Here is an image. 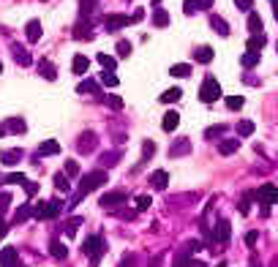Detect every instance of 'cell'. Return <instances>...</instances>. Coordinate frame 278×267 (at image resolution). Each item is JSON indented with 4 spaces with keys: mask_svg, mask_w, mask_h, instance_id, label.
<instances>
[{
    "mask_svg": "<svg viewBox=\"0 0 278 267\" xmlns=\"http://www.w3.org/2000/svg\"><path fill=\"white\" fill-rule=\"evenodd\" d=\"M107 172H104V169H98V172H90L88 178H82V183H79V191H77V196H74L71 199V208L74 205H79L85 199V196L90 194V191H95V188H101V185L107 183Z\"/></svg>",
    "mask_w": 278,
    "mask_h": 267,
    "instance_id": "1",
    "label": "cell"
},
{
    "mask_svg": "<svg viewBox=\"0 0 278 267\" xmlns=\"http://www.w3.org/2000/svg\"><path fill=\"white\" fill-rule=\"evenodd\" d=\"M218 95H221V85L216 77H205V82H202V90H199V101L202 104H213L218 101Z\"/></svg>",
    "mask_w": 278,
    "mask_h": 267,
    "instance_id": "2",
    "label": "cell"
},
{
    "mask_svg": "<svg viewBox=\"0 0 278 267\" xmlns=\"http://www.w3.org/2000/svg\"><path fill=\"white\" fill-rule=\"evenodd\" d=\"M107 251V243L101 240V235H90L88 240L82 243V254H90L93 256V267H95V262H98V256Z\"/></svg>",
    "mask_w": 278,
    "mask_h": 267,
    "instance_id": "3",
    "label": "cell"
},
{
    "mask_svg": "<svg viewBox=\"0 0 278 267\" xmlns=\"http://www.w3.org/2000/svg\"><path fill=\"white\" fill-rule=\"evenodd\" d=\"M60 213V202H41L36 210H33V215H36V221H47V218H55V215Z\"/></svg>",
    "mask_w": 278,
    "mask_h": 267,
    "instance_id": "4",
    "label": "cell"
},
{
    "mask_svg": "<svg viewBox=\"0 0 278 267\" xmlns=\"http://www.w3.org/2000/svg\"><path fill=\"white\" fill-rule=\"evenodd\" d=\"M229 237H232L229 221H226V218H218V224H216V229H213V240H216V243H221V245H226V243H229Z\"/></svg>",
    "mask_w": 278,
    "mask_h": 267,
    "instance_id": "5",
    "label": "cell"
},
{
    "mask_svg": "<svg viewBox=\"0 0 278 267\" xmlns=\"http://www.w3.org/2000/svg\"><path fill=\"white\" fill-rule=\"evenodd\" d=\"M125 25H131V17H125V14H109L107 22H104V28H107L109 33H118V30H123Z\"/></svg>",
    "mask_w": 278,
    "mask_h": 267,
    "instance_id": "6",
    "label": "cell"
},
{
    "mask_svg": "<svg viewBox=\"0 0 278 267\" xmlns=\"http://www.w3.org/2000/svg\"><path fill=\"white\" fill-rule=\"evenodd\" d=\"M256 196H259V202L265 199V205H276L278 202V188L276 185H270V183H265L259 191H256Z\"/></svg>",
    "mask_w": 278,
    "mask_h": 267,
    "instance_id": "7",
    "label": "cell"
},
{
    "mask_svg": "<svg viewBox=\"0 0 278 267\" xmlns=\"http://www.w3.org/2000/svg\"><path fill=\"white\" fill-rule=\"evenodd\" d=\"M125 202V194L123 191H112V194H104L101 196V208H118V205H123Z\"/></svg>",
    "mask_w": 278,
    "mask_h": 267,
    "instance_id": "8",
    "label": "cell"
},
{
    "mask_svg": "<svg viewBox=\"0 0 278 267\" xmlns=\"http://www.w3.org/2000/svg\"><path fill=\"white\" fill-rule=\"evenodd\" d=\"M150 185H153V188H158V191H164L166 185H169V175H166L164 169H155V172L150 175Z\"/></svg>",
    "mask_w": 278,
    "mask_h": 267,
    "instance_id": "9",
    "label": "cell"
},
{
    "mask_svg": "<svg viewBox=\"0 0 278 267\" xmlns=\"http://www.w3.org/2000/svg\"><path fill=\"white\" fill-rule=\"evenodd\" d=\"M0 267H17V251L11 245L0 251Z\"/></svg>",
    "mask_w": 278,
    "mask_h": 267,
    "instance_id": "10",
    "label": "cell"
},
{
    "mask_svg": "<svg viewBox=\"0 0 278 267\" xmlns=\"http://www.w3.org/2000/svg\"><path fill=\"white\" fill-rule=\"evenodd\" d=\"M25 36H28V41H38L41 38V22L38 19H30L28 28H25Z\"/></svg>",
    "mask_w": 278,
    "mask_h": 267,
    "instance_id": "11",
    "label": "cell"
},
{
    "mask_svg": "<svg viewBox=\"0 0 278 267\" xmlns=\"http://www.w3.org/2000/svg\"><path fill=\"white\" fill-rule=\"evenodd\" d=\"M71 68H74V74H88V68H90V58H85V55H74Z\"/></svg>",
    "mask_w": 278,
    "mask_h": 267,
    "instance_id": "12",
    "label": "cell"
},
{
    "mask_svg": "<svg viewBox=\"0 0 278 267\" xmlns=\"http://www.w3.org/2000/svg\"><path fill=\"white\" fill-rule=\"evenodd\" d=\"M180 98H183V90L180 88H172V90H166V93L158 95L161 104H175V101H180Z\"/></svg>",
    "mask_w": 278,
    "mask_h": 267,
    "instance_id": "13",
    "label": "cell"
},
{
    "mask_svg": "<svg viewBox=\"0 0 278 267\" xmlns=\"http://www.w3.org/2000/svg\"><path fill=\"white\" fill-rule=\"evenodd\" d=\"M265 41H267L265 33H254V36L248 38V44H246V47H248V52H259V49L265 47Z\"/></svg>",
    "mask_w": 278,
    "mask_h": 267,
    "instance_id": "14",
    "label": "cell"
},
{
    "mask_svg": "<svg viewBox=\"0 0 278 267\" xmlns=\"http://www.w3.org/2000/svg\"><path fill=\"white\" fill-rule=\"evenodd\" d=\"M161 125H164V131H175L180 125V115L178 112H166L164 120H161Z\"/></svg>",
    "mask_w": 278,
    "mask_h": 267,
    "instance_id": "15",
    "label": "cell"
},
{
    "mask_svg": "<svg viewBox=\"0 0 278 267\" xmlns=\"http://www.w3.org/2000/svg\"><path fill=\"white\" fill-rule=\"evenodd\" d=\"M3 128L14 131V134H25V131H28V125H25V120H22V118H8Z\"/></svg>",
    "mask_w": 278,
    "mask_h": 267,
    "instance_id": "16",
    "label": "cell"
},
{
    "mask_svg": "<svg viewBox=\"0 0 278 267\" xmlns=\"http://www.w3.org/2000/svg\"><path fill=\"white\" fill-rule=\"evenodd\" d=\"M95 60H98L107 71H115V68H118V58H112V55H107V52H98L95 55Z\"/></svg>",
    "mask_w": 278,
    "mask_h": 267,
    "instance_id": "17",
    "label": "cell"
},
{
    "mask_svg": "<svg viewBox=\"0 0 278 267\" xmlns=\"http://www.w3.org/2000/svg\"><path fill=\"white\" fill-rule=\"evenodd\" d=\"M38 71H41V77H47L49 82L58 79V71H55V65L49 63V60H41V63H38Z\"/></svg>",
    "mask_w": 278,
    "mask_h": 267,
    "instance_id": "18",
    "label": "cell"
},
{
    "mask_svg": "<svg viewBox=\"0 0 278 267\" xmlns=\"http://www.w3.org/2000/svg\"><path fill=\"white\" fill-rule=\"evenodd\" d=\"M248 30H251V36H254V33H265V30H262V17L256 11H248Z\"/></svg>",
    "mask_w": 278,
    "mask_h": 267,
    "instance_id": "19",
    "label": "cell"
},
{
    "mask_svg": "<svg viewBox=\"0 0 278 267\" xmlns=\"http://www.w3.org/2000/svg\"><path fill=\"white\" fill-rule=\"evenodd\" d=\"M237 148H240V139H226V142L218 145V153H221V155H232Z\"/></svg>",
    "mask_w": 278,
    "mask_h": 267,
    "instance_id": "20",
    "label": "cell"
},
{
    "mask_svg": "<svg viewBox=\"0 0 278 267\" xmlns=\"http://www.w3.org/2000/svg\"><path fill=\"white\" fill-rule=\"evenodd\" d=\"M210 28H213L216 33H221V36H229V25H226L221 17H210Z\"/></svg>",
    "mask_w": 278,
    "mask_h": 267,
    "instance_id": "21",
    "label": "cell"
},
{
    "mask_svg": "<svg viewBox=\"0 0 278 267\" xmlns=\"http://www.w3.org/2000/svg\"><path fill=\"white\" fill-rule=\"evenodd\" d=\"M194 58L199 60V63H210V60H213V49H210V47H196L194 49Z\"/></svg>",
    "mask_w": 278,
    "mask_h": 267,
    "instance_id": "22",
    "label": "cell"
},
{
    "mask_svg": "<svg viewBox=\"0 0 278 267\" xmlns=\"http://www.w3.org/2000/svg\"><path fill=\"white\" fill-rule=\"evenodd\" d=\"M41 155H58L60 153V145L55 142V139H47V142H41Z\"/></svg>",
    "mask_w": 278,
    "mask_h": 267,
    "instance_id": "23",
    "label": "cell"
},
{
    "mask_svg": "<svg viewBox=\"0 0 278 267\" xmlns=\"http://www.w3.org/2000/svg\"><path fill=\"white\" fill-rule=\"evenodd\" d=\"M153 25H155V28H166V25H169V14H166L164 8H155V14H153Z\"/></svg>",
    "mask_w": 278,
    "mask_h": 267,
    "instance_id": "24",
    "label": "cell"
},
{
    "mask_svg": "<svg viewBox=\"0 0 278 267\" xmlns=\"http://www.w3.org/2000/svg\"><path fill=\"white\" fill-rule=\"evenodd\" d=\"M11 52H14V60H17V63L30 65V55H28V49H19L17 44H14V47H11Z\"/></svg>",
    "mask_w": 278,
    "mask_h": 267,
    "instance_id": "25",
    "label": "cell"
},
{
    "mask_svg": "<svg viewBox=\"0 0 278 267\" xmlns=\"http://www.w3.org/2000/svg\"><path fill=\"white\" fill-rule=\"evenodd\" d=\"M49 254L58 256V259H65V256H68V248H65L63 243H49Z\"/></svg>",
    "mask_w": 278,
    "mask_h": 267,
    "instance_id": "26",
    "label": "cell"
},
{
    "mask_svg": "<svg viewBox=\"0 0 278 267\" xmlns=\"http://www.w3.org/2000/svg\"><path fill=\"white\" fill-rule=\"evenodd\" d=\"M169 153H172V158H175V155L188 153V139H180V142H175V145L169 148Z\"/></svg>",
    "mask_w": 278,
    "mask_h": 267,
    "instance_id": "27",
    "label": "cell"
},
{
    "mask_svg": "<svg viewBox=\"0 0 278 267\" xmlns=\"http://www.w3.org/2000/svg\"><path fill=\"white\" fill-rule=\"evenodd\" d=\"M240 63L246 65V68H254V65L259 63V52H246V55L240 58Z\"/></svg>",
    "mask_w": 278,
    "mask_h": 267,
    "instance_id": "28",
    "label": "cell"
},
{
    "mask_svg": "<svg viewBox=\"0 0 278 267\" xmlns=\"http://www.w3.org/2000/svg\"><path fill=\"white\" fill-rule=\"evenodd\" d=\"M169 71H172V77H188V74H191V65L188 63H178V65H172Z\"/></svg>",
    "mask_w": 278,
    "mask_h": 267,
    "instance_id": "29",
    "label": "cell"
},
{
    "mask_svg": "<svg viewBox=\"0 0 278 267\" xmlns=\"http://www.w3.org/2000/svg\"><path fill=\"white\" fill-rule=\"evenodd\" d=\"M101 82L107 85V88H118L120 79H118V74H115V71H104V74H101Z\"/></svg>",
    "mask_w": 278,
    "mask_h": 267,
    "instance_id": "30",
    "label": "cell"
},
{
    "mask_svg": "<svg viewBox=\"0 0 278 267\" xmlns=\"http://www.w3.org/2000/svg\"><path fill=\"white\" fill-rule=\"evenodd\" d=\"M55 188H58V191H65V194H68V188H71V185H68V178H65L63 172L55 175Z\"/></svg>",
    "mask_w": 278,
    "mask_h": 267,
    "instance_id": "31",
    "label": "cell"
},
{
    "mask_svg": "<svg viewBox=\"0 0 278 267\" xmlns=\"http://www.w3.org/2000/svg\"><path fill=\"white\" fill-rule=\"evenodd\" d=\"M19 158H22V153H19V150H8V153H3V164H8V166L19 164Z\"/></svg>",
    "mask_w": 278,
    "mask_h": 267,
    "instance_id": "32",
    "label": "cell"
},
{
    "mask_svg": "<svg viewBox=\"0 0 278 267\" xmlns=\"http://www.w3.org/2000/svg\"><path fill=\"white\" fill-rule=\"evenodd\" d=\"M237 131H240V137H251V134H254V123H251V120H240V123H237Z\"/></svg>",
    "mask_w": 278,
    "mask_h": 267,
    "instance_id": "33",
    "label": "cell"
},
{
    "mask_svg": "<svg viewBox=\"0 0 278 267\" xmlns=\"http://www.w3.org/2000/svg\"><path fill=\"white\" fill-rule=\"evenodd\" d=\"M243 104H246L243 95H229V98H226V107H229L232 112H235V109H243Z\"/></svg>",
    "mask_w": 278,
    "mask_h": 267,
    "instance_id": "34",
    "label": "cell"
},
{
    "mask_svg": "<svg viewBox=\"0 0 278 267\" xmlns=\"http://www.w3.org/2000/svg\"><path fill=\"white\" fill-rule=\"evenodd\" d=\"M3 180H6L8 185H25V183H28V180H25V175H19V172H11V175H6Z\"/></svg>",
    "mask_w": 278,
    "mask_h": 267,
    "instance_id": "35",
    "label": "cell"
},
{
    "mask_svg": "<svg viewBox=\"0 0 278 267\" xmlns=\"http://www.w3.org/2000/svg\"><path fill=\"white\" fill-rule=\"evenodd\" d=\"M150 153H155V145L150 142V139H145V142H142V164L150 158Z\"/></svg>",
    "mask_w": 278,
    "mask_h": 267,
    "instance_id": "36",
    "label": "cell"
},
{
    "mask_svg": "<svg viewBox=\"0 0 278 267\" xmlns=\"http://www.w3.org/2000/svg\"><path fill=\"white\" fill-rule=\"evenodd\" d=\"M95 6H98V0H79V11L82 14H90Z\"/></svg>",
    "mask_w": 278,
    "mask_h": 267,
    "instance_id": "37",
    "label": "cell"
},
{
    "mask_svg": "<svg viewBox=\"0 0 278 267\" xmlns=\"http://www.w3.org/2000/svg\"><path fill=\"white\" fill-rule=\"evenodd\" d=\"M77 90H79V93H95V90H98V85H95L93 79H88V82H82Z\"/></svg>",
    "mask_w": 278,
    "mask_h": 267,
    "instance_id": "38",
    "label": "cell"
},
{
    "mask_svg": "<svg viewBox=\"0 0 278 267\" xmlns=\"http://www.w3.org/2000/svg\"><path fill=\"white\" fill-rule=\"evenodd\" d=\"M150 202H153V199H150L148 194H142V196H136V210H148V208H150Z\"/></svg>",
    "mask_w": 278,
    "mask_h": 267,
    "instance_id": "39",
    "label": "cell"
},
{
    "mask_svg": "<svg viewBox=\"0 0 278 267\" xmlns=\"http://www.w3.org/2000/svg\"><path fill=\"white\" fill-rule=\"evenodd\" d=\"M90 148H95V137H93V134L79 139V150H90Z\"/></svg>",
    "mask_w": 278,
    "mask_h": 267,
    "instance_id": "40",
    "label": "cell"
},
{
    "mask_svg": "<svg viewBox=\"0 0 278 267\" xmlns=\"http://www.w3.org/2000/svg\"><path fill=\"white\" fill-rule=\"evenodd\" d=\"M118 55L120 58H128L131 55V44L128 41H118Z\"/></svg>",
    "mask_w": 278,
    "mask_h": 267,
    "instance_id": "41",
    "label": "cell"
},
{
    "mask_svg": "<svg viewBox=\"0 0 278 267\" xmlns=\"http://www.w3.org/2000/svg\"><path fill=\"white\" fill-rule=\"evenodd\" d=\"M8 205H11V194H0V215L8 210Z\"/></svg>",
    "mask_w": 278,
    "mask_h": 267,
    "instance_id": "42",
    "label": "cell"
},
{
    "mask_svg": "<svg viewBox=\"0 0 278 267\" xmlns=\"http://www.w3.org/2000/svg\"><path fill=\"white\" fill-rule=\"evenodd\" d=\"M120 161V153H107L104 155V166H115Z\"/></svg>",
    "mask_w": 278,
    "mask_h": 267,
    "instance_id": "43",
    "label": "cell"
},
{
    "mask_svg": "<svg viewBox=\"0 0 278 267\" xmlns=\"http://www.w3.org/2000/svg\"><path fill=\"white\" fill-rule=\"evenodd\" d=\"M74 36H77V38H85V36H88V38H90V25H88V28H85V25L74 28Z\"/></svg>",
    "mask_w": 278,
    "mask_h": 267,
    "instance_id": "44",
    "label": "cell"
},
{
    "mask_svg": "<svg viewBox=\"0 0 278 267\" xmlns=\"http://www.w3.org/2000/svg\"><path fill=\"white\" fill-rule=\"evenodd\" d=\"M235 6L240 8V11H251V6H254V0H235Z\"/></svg>",
    "mask_w": 278,
    "mask_h": 267,
    "instance_id": "45",
    "label": "cell"
},
{
    "mask_svg": "<svg viewBox=\"0 0 278 267\" xmlns=\"http://www.w3.org/2000/svg\"><path fill=\"white\" fill-rule=\"evenodd\" d=\"M65 172L68 175H79V164L77 161H65Z\"/></svg>",
    "mask_w": 278,
    "mask_h": 267,
    "instance_id": "46",
    "label": "cell"
},
{
    "mask_svg": "<svg viewBox=\"0 0 278 267\" xmlns=\"http://www.w3.org/2000/svg\"><path fill=\"white\" fill-rule=\"evenodd\" d=\"M30 215V205H22V208L17 210V221H25Z\"/></svg>",
    "mask_w": 278,
    "mask_h": 267,
    "instance_id": "47",
    "label": "cell"
},
{
    "mask_svg": "<svg viewBox=\"0 0 278 267\" xmlns=\"http://www.w3.org/2000/svg\"><path fill=\"white\" fill-rule=\"evenodd\" d=\"M224 131H226V125H213V128H207V137L213 139L216 134H224Z\"/></svg>",
    "mask_w": 278,
    "mask_h": 267,
    "instance_id": "48",
    "label": "cell"
},
{
    "mask_svg": "<svg viewBox=\"0 0 278 267\" xmlns=\"http://www.w3.org/2000/svg\"><path fill=\"white\" fill-rule=\"evenodd\" d=\"M183 11H185V14H188V17H191V14L196 11V3H194V0H185V6H183Z\"/></svg>",
    "mask_w": 278,
    "mask_h": 267,
    "instance_id": "49",
    "label": "cell"
},
{
    "mask_svg": "<svg viewBox=\"0 0 278 267\" xmlns=\"http://www.w3.org/2000/svg\"><path fill=\"white\" fill-rule=\"evenodd\" d=\"M196 3V8H202V11H207V8L213 6V0H194Z\"/></svg>",
    "mask_w": 278,
    "mask_h": 267,
    "instance_id": "50",
    "label": "cell"
},
{
    "mask_svg": "<svg viewBox=\"0 0 278 267\" xmlns=\"http://www.w3.org/2000/svg\"><path fill=\"white\" fill-rule=\"evenodd\" d=\"M107 101H109V104H112V107H115V109H120V107H123V101H120L118 95H109Z\"/></svg>",
    "mask_w": 278,
    "mask_h": 267,
    "instance_id": "51",
    "label": "cell"
},
{
    "mask_svg": "<svg viewBox=\"0 0 278 267\" xmlns=\"http://www.w3.org/2000/svg\"><path fill=\"white\" fill-rule=\"evenodd\" d=\"M256 237H259L256 232H248V235H246V240H248V245H251V248H254V245H256Z\"/></svg>",
    "mask_w": 278,
    "mask_h": 267,
    "instance_id": "52",
    "label": "cell"
},
{
    "mask_svg": "<svg viewBox=\"0 0 278 267\" xmlns=\"http://www.w3.org/2000/svg\"><path fill=\"white\" fill-rule=\"evenodd\" d=\"M6 232H8V224H6V218L0 215V237H6Z\"/></svg>",
    "mask_w": 278,
    "mask_h": 267,
    "instance_id": "53",
    "label": "cell"
},
{
    "mask_svg": "<svg viewBox=\"0 0 278 267\" xmlns=\"http://www.w3.org/2000/svg\"><path fill=\"white\" fill-rule=\"evenodd\" d=\"M237 210H240V213H248V196H246L243 202H237Z\"/></svg>",
    "mask_w": 278,
    "mask_h": 267,
    "instance_id": "54",
    "label": "cell"
},
{
    "mask_svg": "<svg viewBox=\"0 0 278 267\" xmlns=\"http://www.w3.org/2000/svg\"><path fill=\"white\" fill-rule=\"evenodd\" d=\"M142 17H145V11H142V8H136L134 17H131V22H142Z\"/></svg>",
    "mask_w": 278,
    "mask_h": 267,
    "instance_id": "55",
    "label": "cell"
},
{
    "mask_svg": "<svg viewBox=\"0 0 278 267\" xmlns=\"http://www.w3.org/2000/svg\"><path fill=\"white\" fill-rule=\"evenodd\" d=\"M273 11H276V17H278V0H273Z\"/></svg>",
    "mask_w": 278,
    "mask_h": 267,
    "instance_id": "56",
    "label": "cell"
},
{
    "mask_svg": "<svg viewBox=\"0 0 278 267\" xmlns=\"http://www.w3.org/2000/svg\"><path fill=\"white\" fill-rule=\"evenodd\" d=\"M0 137H6V128H3V125H0Z\"/></svg>",
    "mask_w": 278,
    "mask_h": 267,
    "instance_id": "57",
    "label": "cell"
},
{
    "mask_svg": "<svg viewBox=\"0 0 278 267\" xmlns=\"http://www.w3.org/2000/svg\"><path fill=\"white\" fill-rule=\"evenodd\" d=\"M218 267H226V262H218Z\"/></svg>",
    "mask_w": 278,
    "mask_h": 267,
    "instance_id": "58",
    "label": "cell"
},
{
    "mask_svg": "<svg viewBox=\"0 0 278 267\" xmlns=\"http://www.w3.org/2000/svg\"><path fill=\"white\" fill-rule=\"evenodd\" d=\"M0 71H3V63H0Z\"/></svg>",
    "mask_w": 278,
    "mask_h": 267,
    "instance_id": "59",
    "label": "cell"
},
{
    "mask_svg": "<svg viewBox=\"0 0 278 267\" xmlns=\"http://www.w3.org/2000/svg\"><path fill=\"white\" fill-rule=\"evenodd\" d=\"M0 180H3V175H0Z\"/></svg>",
    "mask_w": 278,
    "mask_h": 267,
    "instance_id": "60",
    "label": "cell"
}]
</instances>
